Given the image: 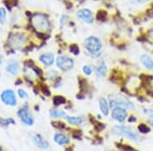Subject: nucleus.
Returning <instances> with one entry per match:
<instances>
[{
    "mask_svg": "<svg viewBox=\"0 0 153 151\" xmlns=\"http://www.w3.org/2000/svg\"><path fill=\"white\" fill-rule=\"evenodd\" d=\"M84 46H85L86 50L88 51L90 55L93 57H97L101 54L102 50V43H101L100 39L95 36H90L84 42Z\"/></svg>",
    "mask_w": 153,
    "mask_h": 151,
    "instance_id": "obj_1",
    "label": "nucleus"
},
{
    "mask_svg": "<svg viewBox=\"0 0 153 151\" xmlns=\"http://www.w3.org/2000/svg\"><path fill=\"white\" fill-rule=\"evenodd\" d=\"M32 25L39 32H47L50 29V22L48 18L42 13H36L31 19Z\"/></svg>",
    "mask_w": 153,
    "mask_h": 151,
    "instance_id": "obj_2",
    "label": "nucleus"
},
{
    "mask_svg": "<svg viewBox=\"0 0 153 151\" xmlns=\"http://www.w3.org/2000/svg\"><path fill=\"white\" fill-rule=\"evenodd\" d=\"M111 132L113 133V135L125 136V137L129 138L132 141H136V142H139L140 141V137L138 134H136L134 131H132L131 129L127 127H124V126H114L112 128Z\"/></svg>",
    "mask_w": 153,
    "mask_h": 151,
    "instance_id": "obj_3",
    "label": "nucleus"
},
{
    "mask_svg": "<svg viewBox=\"0 0 153 151\" xmlns=\"http://www.w3.org/2000/svg\"><path fill=\"white\" fill-rule=\"evenodd\" d=\"M27 43L26 35L22 33L11 34L8 38V45L14 49H22L23 46Z\"/></svg>",
    "mask_w": 153,
    "mask_h": 151,
    "instance_id": "obj_4",
    "label": "nucleus"
},
{
    "mask_svg": "<svg viewBox=\"0 0 153 151\" xmlns=\"http://www.w3.org/2000/svg\"><path fill=\"white\" fill-rule=\"evenodd\" d=\"M1 101L7 106H16L18 105V99H16V93L11 89H5L0 94Z\"/></svg>",
    "mask_w": 153,
    "mask_h": 151,
    "instance_id": "obj_5",
    "label": "nucleus"
},
{
    "mask_svg": "<svg viewBox=\"0 0 153 151\" xmlns=\"http://www.w3.org/2000/svg\"><path fill=\"white\" fill-rule=\"evenodd\" d=\"M18 115H19V120L22 121V123L27 126H33L34 123H35L33 115H31V112H30V110H29L28 104H25L23 107L19 108L18 110Z\"/></svg>",
    "mask_w": 153,
    "mask_h": 151,
    "instance_id": "obj_6",
    "label": "nucleus"
},
{
    "mask_svg": "<svg viewBox=\"0 0 153 151\" xmlns=\"http://www.w3.org/2000/svg\"><path fill=\"white\" fill-rule=\"evenodd\" d=\"M56 65H57V68H60L61 71H71V68H74L75 61H74L73 58L68 57V56L60 55L56 58Z\"/></svg>",
    "mask_w": 153,
    "mask_h": 151,
    "instance_id": "obj_7",
    "label": "nucleus"
},
{
    "mask_svg": "<svg viewBox=\"0 0 153 151\" xmlns=\"http://www.w3.org/2000/svg\"><path fill=\"white\" fill-rule=\"evenodd\" d=\"M109 105L113 107L115 105H120V106H124L126 108H129V109H134L135 105L132 101H130L129 99L123 97V96H111L110 97V101H109Z\"/></svg>",
    "mask_w": 153,
    "mask_h": 151,
    "instance_id": "obj_8",
    "label": "nucleus"
},
{
    "mask_svg": "<svg viewBox=\"0 0 153 151\" xmlns=\"http://www.w3.org/2000/svg\"><path fill=\"white\" fill-rule=\"evenodd\" d=\"M111 116L114 121L118 123H124L128 118V111L127 108L120 105H115L111 109Z\"/></svg>",
    "mask_w": 153,
    "mask_h": 151,
    "instance_id": "obj_9",
    "label": "nucleus"
},
{
    "mask_svg": "<svg viewBox=\"0 0 153 151\" xmlns=\"http://www.w3.org/2000/svg\"><path fill=\"white\" fill-rule=\"evenodd\" d=\"M76 16L86 24H92L94 22V14L91 9L84 8L76 12Z\"/></svg>",
    "mask_w": 153,
    "mask_h": 151,
    "instance_id": "obj_10",
    "label": "nucleus"
},
{
    "mask_svg": "<svg viewBox=\"0 0 153 151\" xmlns=\"http://www.w3.org/2000/svg\"><path fill=\"white\" fill-rule=\"evenodd\" d=\"M19 68H21V66H19V61L14 60V59H10V60L7 62L6 66H5L6 71L11 76H16V75H18L19 71Z\"/></svg>",
    "mask_w": 153,
    "mask_h": 151,
    "instance_id": "obj_11",
    "label": "nucleus"
},
{
    "mask_svg": "<svg viewBox=\"0 0 153 151\" xmlns=\"http://www.w3.org/2000/svg\"><path fill=\"white\" fill-rule=\"evenodd\" d=\"M53 141L59 146H65L70 143V138L63 133H56L53 135Z\"/></svg>",
    "mask_w": 153,
    "mask_h": 151,
    "instance_id": "obj_12",
    "label": "nucleus"
},
{
    "mask_svg": "<svg viewBox=\"0 0 153 151\" xmlns=\"http://www.w3.org/2000/svg\"><path fill=\"white\" fill-rule=\"evenodd\" d=\"M39 60L41 61L42 63L44 64V65L46 66H51L52 64L54 63V55L53 53L51 52H47V53H43L41 54L40 56H39Z\"/></svg>",
    "mask_w": 153,
    "mask_h": 151,
    "instance_id": "obj_13",
    "label": "nucleus"
},
{
    "mask_svg": "<svg viewBox=\"0 0 153 151\" xmlns=\"http://www.w3.org/2000/svg\"><path fill=\"white\" fill-rule=\"evenodd\" d=\"M33 142L37 147L40 148V149H47L49 148V144L48 142L42 137L41 135H35L33 137Z\"/></svg>",
    "mask_w": 153,
    "mask_h": 151,
    "instance_id": "obj_14",
    "label": "nucleus"
},
{
    "mask_svg": "<svg viewBox=\"0 0 153 151\" xmlns=\"http://www.w3.org/2000/svg\"><path fill=\"white\" fill-rule=\"evenodd\" d=\"M99 107L100 110L102 112V115H104L105 116L108 115L110 109V105H109V101L106 100V98L104 97H100L99 98Z\"/></svg>",
    "mask_w": 153,
    "mask_h": 151,
    "instance_id": "obj_15",
    "label": "nucleus"
},
{
    "mask_svg": "<svg viewBox=\"0 0 153 151\" xmlns=\"http://www.w3.org/2000/svg\"><path fill=\"white\" fill-rule=\"evenodd\" d=\"M140 60H141V63L144 65L145 68H147L149 71H153V59L149 55L143 54L140 57Z\"/></svg>",
    "mask_w": 153,
    "mask_h": 151,
    "instance_id": "obj_16",
    "label": "nucleus"
},
{
    "mask_svg": "<svg viewBox=\"0 0 153 151\" xmlns=\"http://www.w3.org/2000/svg\"><path fill=\"white\" fill-rule=\"evenodd\" d=\"M65 120L71 126H80L85 122V118L84 116H65Z\"/></svg>",
    "mask_w": 153,
    "mask_h": 151,
    "instance_id": "obj_17",
    "label": "nucleus"
},
{
    "mask_svg": "<svg viewBox=\"0 0 153 151\" xmlns=\"http://www.w3.org/2000/svg\"><path fill=\"white\" fill-rule=\"evenodd\" d=\"M95 73L99 78H103V77L106 76V74H107V65H106V63L104 61L100 62L97 66H96Z\"/></svg>",
    "mask_w": 153,
    "mask_h": 151,
    "instance_id": "obj_18",
    "label": "nucleus"
},
{
    "mask_svg": "<svg viewBox=\"0 0 153 151\" xmlns=\"http://www.w3.org/2000/svg\"><path fill=\"white\" fill-rule=\"evenodd\" d=\"M50 116L53 118H65L66 116V112L63 110L57 109V108H53V109L50 110Z\"/></svg>",
    "mask_w": 153,
    "mask_h": 151,
    "instance_id": "obj_19",
    "label": "nucleus"
},
{
    "mask_svg": "<svg viewBox=\"0 0 153 151\" xmlns=\"http://www.w3.org/2000/svg\"><path fill=\"white\" fill-rule=\"evenodd\" d=\"M6 10L5 8H3V7H1L0 8V24L1 25H5L6 23Z\"/></svg>",
    "mask_w": 153,
    "mask_h": 151,
    "instance_id": "obj_20",
    "label": "nucleus"
},
{
    "mask_svg": "<svg viewBox=\"0 0 153 151\" xmlns=\"http://www.w3.org/2000/svg\"><path fill=\"white\" fill-rule=\"evenodd\" d=\"M0 123H1V126L6 127V126H9V125H14L16 122H14V120L8 118H1V120H0Z\"/></svg>",
    "mask_w": 153,
    "mask_h": 151,
    "instance_id": "obj_21",
    "label": "nucleus"
},
{
    "mask_svg": "<svg viewBox=\"0 0 153 151\" xmlns=\"http://www.w3.org/2000/svg\"><path fill=\"white\" fill-rule=\"evenodd\" d=\"M53 102L55 105H61L65 102V98L62 97V96H55L53 98Z\"/></svg>",
    "mask_w": 153,
    "mask_h": 151,
    "instance_id": "obj_22",
    "label": "nucleus"
},
{
    "mask_svg": "<svg viewBox=\"0 0 153 151\" xmlns=\"http://www.w3.org/2000/svg\"><path fill=\"white\" fill-rule=\"evenodd\" d=\"M82 70H83V73L85 74L86 76H91L93 73V68L91 65H84Z\"/></svg>",
    "mask_w": 153,
    "mask_h": 151,
    "instance_id": "obj_23",
    "label": "nucleus"
},
{
    "mask_svg": "<svg viewBox=\"0 0 153 151\" xmlns=\"http://www.w3.org/2000/svg\"><path fill=\"white\" fill-rule=\"evenodd\" d=\"M18 94H19V96L21 97L22 99H27L28 98V93L26 92V91L24 90V89H19V91H18Z\"/></svg>",
    "mask_w": 153,
    "mask_h": 151,
    "instance_id": "obj_24",
    "label": "nucleus"
},
{
    "mask_svg": "<svg viewBox=\"0 0 153 151\" xmlns=\"http://www.w3.org/2000/svg\"><path fill=\"white\" fill-rule=\"evenodd\" d=\"M70 49H71V51L73 52L74 54H79V52H80V49H79V47H78V45L76 44H73L71 47H70Z\"/></svg>",
    "mask_w": 153,
    "mask_h": 151,
    "instance_id": "obj_25",
    "label": "nucleus"
},
{
    "mask_svg": "<svg viewBox=\"0 0 153 151\" xmlns=\"http://www.w3.org/2000/svg\"><path fill=\"white\" fill-rule=\"evenodd\" d=\"M139 131L141 133H149L150 132V129L147 127V126H145V125H140L139 126Z\"/></svg>",
    "mask_w": 153,
    "mask_h": 151,
    "instance_id": "obj_26",
    "label": "nucleus"
},
{
    "mask_svg": "<svg viewBox=\"0 0 153 151\" xmlns=\"http://www.w3.org/2000/svg\"><path fill=\"white\" fill-rule=\"evenodd\" d=\"M41 89H42V91H43V93L45 94V95H47V96L50 95V91L48 90V88L46 87V86L42 85V86H41Z\"/></svg>",
    "mask_w": 153,
    "mask_h": 151,
    "instance_id": "obj_27",
    "label": "nucleus"
},
{
    "mask_svg": "<svg viewBox=\"0 0 153 151\" xmlns=\"http://www.w3.org/2000/svg\"><path fill=\"white\" fill-rule=\"evenodd\" d=\"M148 123H150V126H152L153 127V115H151V118H148Z\"/></svg>",
    "mask_w": 153,
    "mask_h": 151,
    "instance_id": "obj_28",
    "label": "nucleus"
},
{
    "mask_svg": "<svg viewBox=\"0 0 153 151\" xmlns=\"http://www.w3.org/2000/svg\"><path fill=\"white\" fill-rule=\"evenodd\" d=\"M138 2H140V3H145V2L149 1V0H137Z\"/></svg>",
    "mask_w": 153,
    "mask_h": 151,
    "instance_id": "obj_29",
    "label": "nucleus"
},
{
    "mask_svg": "<svg viewBox=\"0 0 153 151\" xmlns=\"http://www.w3.org/2000/svg\"><path fill=\"white\" fill-rule=\"evenodd\" d=\"M149 33H150V37H151V38L153 39V28H152L151 30H150V32H149Z\"/></svg>",
    "mask_w": 153,
    "mask_h": 151,
    "instance_id": "obj_30",
    "label": "nucleus"
},
{
    "mask_svg": "<svg viewBox=\"0 0 153 151\" xmlns=\"http://www.w3.org/2000/svg\"><path fill=\"white\" fill-rule=\"evenodd\" d=\"M2 63V58H1V56H0V64Z\"/></svg>",
    "mask_w": 153,
    "mask_h": 151,
    "instance_id": "obj_31",
    "label": "nucleus"
}]
</instances>
